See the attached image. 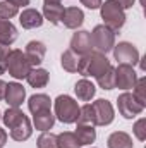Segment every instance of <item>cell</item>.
<instances>
[{
	"label": "cell",
	"mask_w": 146,
	"mask_h": 148,
	"mask_svg": "<svg viewBox=\"0 0 146 148\" xmlns=\"http://www.w3.org/2000/svg\"><path fill=\"white\" fill-rule=\"evenodd\" d=\"M74 93H76L77 100H81V102H91L93 97H95V93H96V86L88 77H83V79H79L74 84Z\"/></svg>",
	"instance_id": "17"
},
{
	"label": "cell",
	"mask_w": 146,
	"mask_h": 148,
	"mask_svg": "<svg viewBox=\"0 0 146 148\" xmlns=\"http://www.w3.org/2000/svg\"><path fill=\"white\" fill-rule=\"evenodd\" d=\"M77 122H79V124H93V126H95V112H93L91 103L79 105V115H77Z\"/></svg>",
	"instance_id": "28"
},
{
	"label": "cell",
	"mask_w": 146,
	"mask_h": 148,
	"mask_svg": "<svg viewBox=\"0 0 146 148\" xmlns=\"http://www.w3.org/2000/svg\"><path fill=\"white\" fill-rule=\"evenodd\" d=\"M45 23L41 12L33 9V7H26L23 9V12L19 14V24L24 29H35V28H41Z\"/></svg>",
	"instance_id": "13"
},
{
	"label": "cell",
	"mask_w": 146,
	"mask_h": 148,
	"mask_svg": "<svg viewBox=\"0 0 146 148\" xmlns=\"http://www.w3.org/2000/svg\"><path fill=\"white\" fill-rule=\"evenodd\" d=\"M100 16L103 19V24L107 28H110L112 31H115V33L124 28L126 19H127L126 10L115 0H105V2H102V5H100Z\"/></svg>",
	"instance_id": "3"
},
{
	"label": "cell",
	"mask_w": 146,
	"mask_h": 148,
	"mask_svg": "<svg viewBox=\"0 0 146 148\" xmlns=\"http://www.w3.org/2000/svg\"><path fill=\"white\" fill-rule=\"evenodd\" d=\"M57 147L59 148H81L76 134L71 131H64L60 134H57Z\"/></svg>",
	"instance_id": "26"
},
{
	"label": "cell",
	"mask_w": 146,
	"mask_h": 148,
	"mask_svg": "<svg viewBox=\"0 0 146 148\" xmlns=\"http://www.w3.org/2000/svg\"><path fill=\"white\" fill-rule=\"evenodd\" d=\"M108 67H112V62L107 59V55L91 50L89 53L83 55L79 59V66H77V74H81L83 77H98L105 73Z\"/></svg>",
	"instance_id": "1"
},
{
	"label": "cell",
	"mask_w": 146,
	"mask_h": 148,
	"mask_svg": "<svg viewBox=\"0 0 146 148\" xmlns=\"http://www.w3.org/2000/svg\"><path fill=\"white\" fill-rule=\"evenodd\" d=\"M24 55L28 57V60H29V64L33 67H40L41 62L45 60V55H46V45L43 41H40V40H31L26 45Z\"/></svg>",
	"instance_id": "11"
},
{
	"label": "cell",
	"mask_w": 146,
	"mask_h": 148,
	"mask_svg": "<svg viewBox=\"0 0 146 148\" xmlns=\"http://www.w3.org/2000/svg\"><path fill=\"white\" fill-rule=\"evenodd\" d=\"M79 2H81V5H84L86 9L96 10V9H100V5H102L103 0H79Z\"/></svg>",
	"instance_id": "34"
},
{
	"label": "cell",
	"mask_w": 146,
	"mask_h": 148,
	"mask_svg": "<svg viewBox=\"0 0 146 148\" xmlns=\"http://www.w3.org/2000/svg\"><path fill=\"white\" fill-rule=\"evenodd\" d=\"M26 81L31 88H45L50 81V73L43 67H33L26 76Z\"/></svg>",
	"instance_id": "20"
},
{
	"label": "cell",
	"mask_w": 146,
	"mask_h": 148,
	"mask_svg": "<svg viewBox=\"0 0 146 148\" xmlns=\"http://www.w3.org/2000/svg\"><path fill=\"white\" fill-rule=\"evenodd\" d=\"M7 138H9L7 131L0 127V148H3V147H5V143H7Z\"/></svg>",
	"instance_id": "37"
},
{
	"label": "cell",
	"mask_w": 146,
	"mask_h": 148,
	"mask_svg": "<svg viewBox=\"0 0 146 148\" xmlns=\"http://www.w3.org/2000/svg\"><path fill=\"white\" fill-rule=\"evenodd\" d=\"M91 148H93V147H91Z\"/></svg>",
	"instance_id": "41"
},
{
	"label": "cell",
	"mask_w": 146,
	"mask_h": 148,
	"mask_svg": "<svg viewBox=\"0 0 146 148\" xmlns=\"http://www.w3.org/2000/svg\"><path fill=\"white\" fill-rule=\"evenodd\" d=\"M24 115H26V114L21 110L19 107H9L7 110L2 114V121H3V124H5V127L10 129V127H14Z\"/></svg>",
	"instance_id": "25"
},
{
	"label": "cell",
	"mask_w": 146,
	"mask_h": 148,
	"mask_svg": "<svg viewBox=\"0 0 146 148\" xmlns=\"http://www.w3.org/2000/svg\"><path fill=\"white\" fill-rule=\"evenodd\" d=\"M10 53V45L0 43V76L7 73V57Z\"/></svg>",
	"instance_id": "33"
},
{
	"label": "cell",
	"mask_w": 146,
	"mask_h": 148,
	"mask_svg": "<svg viewBox=\"0 0 146 148\" xmlns=\"http://www.w3.org/2000/svg\"><path fill=\"white\" fill-rule=\"evenodd\" d=\"M36 147L38 148H59L57 147V134H53L50 131L41 133L36 140Z\"/></svg>",
	"instance_id": "29"
},
{
	"label": "cell",
	"mask_w": 146,
	"mask_h": 148,
	"mask_svg": "<svg viewBox=\"0 0 146 148\" xmlns=\"http://www.w3.org/2000/svg\"><path fill=\"white\" fill-rule=\"evenodd\" d=\"M53 115L62 124H76L79 115V103L71 95H59L53 102Z\"/></svg>",
	"instance_id": "2"
},
{
	"label": "cell",
	"mask_w": 146,
	"mask_h": 148,
	"mask_svg": "<svg viewBox=\"0 0 146 148\" xmlns=\"http://www.w3.org/2000/svg\"><path fill=\"white\" fill-rule=\"evenodd\" d=\"M132 133H134L136 140H139V141H145L146 140V119L145 117H141V119H138V121L134 122Z\"/></svg>",
	"instance_id": "32"
},
{
	"label": "cell",
	"mask_w": 146,
	"mask_h": 148,
	"mask_svg": "<svg viewBox=\"0 0 146 148\" xmlns=\"http://www.w3.org/2000/svg\"><path fill=\"white\" fill-rule=\"evenodd\" d=\"M95 112V126H110L115 119L113 105L105 98H98L91 103Z\"/></svg>",
	"instance_id": "9"
},
{
	"label": "cell",
	"mask_w": 146,
	"mask_h": 148,
	"mask_svg": "<svg viewBox=\"0 0 146 148\" xmlns=\"http://www.w3.org/2000/svg\"><path fill=\"white\" fill-rule=\"evenodd\" d=\"M132 95L138 98V102H141L146 107V77L145 76L138 77V81H136V84L132 88Z\"/></svg>",
	"instance_id": "31"
},
{
	"label": "cell",
	"mask_w": 146,
	"mask_h": 148,
	"mask_svg": "<svg viewBox=\"0 0 146 148\" xmlns=\"http://www.w3.org/2000/svg\"><path fill=\"white\" fill-rule=\"evenodd\" d=\"M117 109H119V114L124 119H134L136 115L143 114L146 107L141 102H138V98L131 91H124L117 98Z\"/></svg>",
	"instance_id": "6"
},
{
	"label": "cell",
	"mask_w": 146,
	"mask_h": 148,
	"mask_svg": "<svg viewBox=\"0 0 146 148\" xmlns=\"http://www.w3.org/2000/svg\"><path fill=\"white\" fill-rule=\"evenodd\" d=\"M108 148H134L132 136L126 131H113L107 140Z\"/></svg>",
	"instance_id": "21"
},
{
	"label": "cell",
	"mask_w": 146,
	"mask_h": 148,
	"mask_svg": "<svg viewBox=\"0 0 146 148\" xmlns=\"http://www.w3.org/2000/svg\"><path fill=\"white\" fill-rule=\"evenodd\" d=\"M17 40V28L12 24V21L0 17V43L12 45Z\"/></svg>",
	"instance_id": "23"
},
{
	"label": "cell",
	"mask_w": 146,
	"mask_h": 148,
	"mask_svg": "<svg viewBox=\"0 0 146 148\" xmlns=\"http://www.w3.org/2000/svg\"><path fill=\"white\" fill-rule=\"evenodd\" d=\"M112 52H113V59L119 64H129V66L134 67L141 60L139 50L132 43H129V41H119V43H115L113 48H112Z\"/></svg>",
	"instance_id": "7"
},
{
	"label": "cell",
	"mask_w": 146,
	"mask_h": 148,
	"mask_svg": "<svg viewBox=\"0 0 146 148\" xmlns=\"http://www.w3.org/2000/svg\"><path fill=\"white\" fill-rule=\"evenodd\" d=\"M9 134H10V138L14 141H26V140H29L31 134H33V124H31L29 117L24 115L14 127L9 129Z\"/></svg>",
	"instance_id": "14"
},
{
	"label": "cell",
	"mask_w": 146,
	"mask_h": 148,
	"mask_svg": "<svg viewBox=\"0 0 146 148\" xmlns=\"http://www.w3.org/2000/svg\"><path fill=\"white\" fill-rule=\"evenodd\" d=\"M69 47H71V50H72L74 53H77L79 57L89 53V52L93 50L89 31H86V29H76V33H74L72 38H71Z\"/></svg>",
	"instance_id": "10"
},
{
	"label": "cell",
	"mask_w": 146,
	"mask_h": 148,
	"mask_svg": "<svg viewBox=\"0 0 146 148\" xmlns=\"http://www.w3.org/2000/svg\"><path fill=\"white\" fill-rule=\"evenodd\" d=\"M79 59H81V57H79L77 53H74L71 48L65 50V52L62 53V57H60V64H62L64 71H67V73H77Z\"/></svg>",
	"instance_id": "24"
},
{
	"label": "cell",
	"mask_w": 146,
	"mask_h": 148,
	"mask_svg": "<svg viewBox=\"0 0 146 148\" xmlns=\"http://www.w3.org/2000/svg\"><path fill=\"white\" fill-rule=\"evenodd\" d=\"M55 124V115L52 110H45L40 112V114H35L33 115V126L36 127L38 131L45 133V131H50Z\"/></svg>",
	"instance_id": "22"
},
{
	"label": "cell",
	"mask_w": 146,
	"mask_h": 148,
	"mask_svg": "<svg viewBox=\"0 0 146 148\" xmlns=\"http://www.w3.org/2000/svg\"><path fill=\"white\" fill-rule=\"evenodd\" d=\"M96 83L102 90H113L115 88V69H113V66L108 67L102 76H98Z\"/></svg>",
	"instance_id": "27"
},
{
	"label": "cell",
	"mask_w": 146,
	"mask_h": 148,
	"mask_svg": "<svg viewBox=\"0 0 146 148\" xmlns=\"http://www.w3.org/2000/svg\"><path fill=\"white\" fill-rule=\"evenodd\" d=\"M9 107H21L23 102L26 100V88L17 83V81H12V83H7V90H5V98Z\"/></svg>",
	"instance_id": "12"
},
{
	"label": "cell",
	"mask_w": 146,
	"mask_h": 148,
	"mask_svg": "<svg viewBox=\"0 0 146 148\" xmlns=\"http://www.w3.org/2000/svg\"><path fill=\"white\" fill-rule=\"evenodd\" d=\"M9 2H10V3H14V5H16V7H19V9H21V7H24V9H26V7L29 5V2H31V0H9Z\"/></svg>",
	"instance_id": "36"
},
{
	"label": "cell",
	"mask_w": 146,
	"mask_h": 148,
	"mask_svg": "<svg viewBox=\"0 0 146 148\" xmlns=\"http://www.w3.org/2000/svg\"><path fill=\"white\" fill-rule=\"evenodd\" d=\"M0 121H2V112H0Z\"/></svg>",
	"instance_id": "40"
},
{
	"label": "cell",
	"mask_w": 146,
	"mask_h": 148,
	"mask_svg": "<svg viewBox=\"0 0 146 148\" xmlns=\"http://www.w3.org/2000/svg\"><path fill=\"white\" fill-rule=\"evenodd\" d=\"M33 69L28 57L19 48H10V53L7 57V73L14 79H26V76Z\"/></svg>",
	"instance_id": "4"
},
{
	"label": "cell",
	"mask_w": 146,
	"mask_h": 148,
	"mask_svg": "<svg viewBox=\"0 0 146 148\" xmlns=\"http://www.w3.org/2000/svg\"><path fill=\"white\" fill-rule=\"evenodd\" d=\"M74 134L81 147H88V145L95 143V140H96V129L93 124H79L77 122Z\"/></svg>",
	"instance_id": "19"
},
{
	"label": "cell",
	"mask_w": 146,
	"mask_h": 148,
	"mask_svg": "<svg viewBox=\"0 0 146 148\" xmlns=\"http://www.w3.org/2000/svg\"><path fill=\"white\" fill-rule=\"evenodd\" d=\"M19 16V7H16L14 3H10L9 0H2L0 2V17L10 21L12 17Z\"/></svg>",
	"instance_id": "30"
},
{
	"label": "cell",
	"mask_w": 146,
	"mask_h": 148,
	"mask_svg": "<svg viewBox=\"0 0 146 148\" xmlns=\"http://www.w3.org/2000/svg\"><path fill=\"white\" fill-rule=\"evenodd\" d=\"M64 10H65V7L62 5V2H45L41 16H43V19H46L52 24H60Z\"/></svg>",
	"instance_id": "16"
},
{
	"label": "cell",
	"mask_w": 146,
	"mask_h": 148,
	"mask_svg": "<svg viewBox=\"0 0 146 148\" xmlns=\"http://www.w3.org/2000/svg\"><path fill=\"white\" fill-rule=\"evenodd\" d=\"M115 2H117L124 10H127V9H131V7L134 5V2H136V0H115Z\"/></svg>",
	"instance_id": "35"
},
{
	"label": "cell",
	"mask_w": 146,
	"mask_h": 148,
	"mask_svg": "<svg viewBox=\"0 0 146 148\" xmlns=\"http://www.w3.org/2000/svg\"><path fill=\"white\" fill-rule=\"evenodd\" d=\"M43 2H62V0H43Z\"/></svg>",
	"instance_id": "39"
},
{
	"label": "cell",
	"mask_w": 146,
	"mask_h": 148,
	"mask_svg": "<svg viewBox=\"0 0 146 148\" xmlns=\"http://www.w3.org/2000/svg\"><path fill=\"white\" fill-rule=\"evenodd\" d=\"M91 35V45L95 48V52H100L103 55H107L112 52L113 45H115V31H112L105 24H98L93 28Z\"/></svg>",
	"instance_id": "5"
},
{
	"label": "cell",
	"mask_w": 146,
	"mask_h": 148,
	"mask_svg": "<svg viewBox=\"0 0 146 148\" xmlns=\"http://www.w3.org/2000/svg\"><path fill=\"white\" fill-rule=\"evenodd\" d=\"M67 29H79L84 23V12L79 7H65L62 21H60Z\"/></svg>",
	"instance_id": "15"
},
{
	"label": "cell",
	"mask_w": 146,
	"mask_h": 148,
	"mask_svg": "<svg viewBox=\"0 0 146 148\" xmlns=\"http://www.w3.org/2000/svg\"><path fill=\"white\" fill-rule=\"evenodd\" d=\"M5 90H7V83L3 79H0V100L5 98Z\"/></svg>",
	"instance_id": "38"
},
{
	"label": "cell",
	"mask_w": 146,
	"mask_h": 148,
	"mask_svg": "<svg viewBox=\"0 0 146 148\" xmlns=\"http://www.w3.org/2000/svg\"><path fill=\"white\" fill-rule=\"evenodd\" d=\"M28 109L33 115L45 110H52V98L45 93H35L28 100Z\"/></svg>",
	"instance_id": "18"
},
{
	"label": "cell",
	"mask_w": 146,
	"mask_h": 148,
	"mask_svg": "<svg viewBox=\"0 0 146 148\" xmlns=\"http://www.w3.org/2000/svg\"><path fill=\"white\" fill-rule=\"evenodd\" d=\"M113 69H115V88H119L122 91H129L134 88V84L138 81V73L132 66L119 64Z\"/></svg>",
	"instance_id": "8"
}]
</instances>
